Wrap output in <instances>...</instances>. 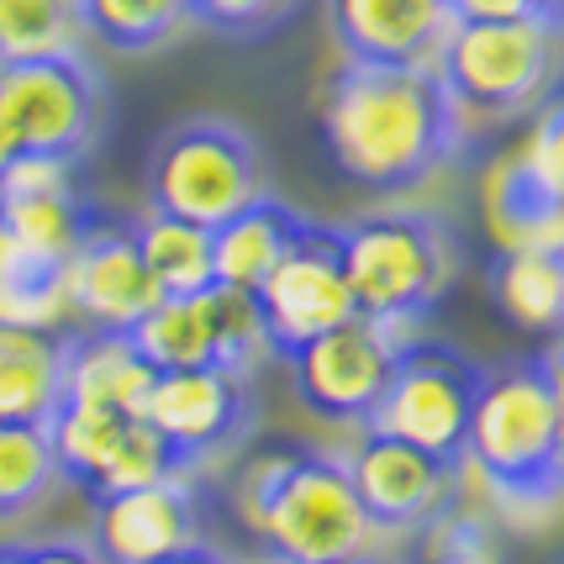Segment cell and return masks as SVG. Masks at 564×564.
I'll return each mask as SVG.
<instances>
[{"label":"cell","mask_w":564,"mask_h":564,"mask_svg":"<svg viewBox=\"0 0 564 564\" xmlns=\"http://www.w3.org/2000/svg\"><path fill=\"white\" fill-rule=\"evenodd\" d=\"M322 148L375 196H406L469 148V122L433 64H354L322 85Z\"/></svg>","instance_id":"obj_1"},{"label":"cell","mask_w":564,"mask_h":564,"mask_svg":"<svg viewBox=\"0 0 564 564\" xmlns=\"http://www.w3.org/2000/svg\"><path fill=\"white\" fill-rule=\"evenodd\" d=\"M465 465L507 512L539 517L564 501V406L543 354L486 365L465 433Z\"/></svg>","instance_id":"obj_2"},{"label":"cell","mask_w":564,"mask_h":564,"mask_svg":"<svg viewBox=\"0 0 564 564\" xmlns=\"http://www.w3.org/2000/svg\"><path fill=\"white\" fill-rule=\"evenodd\" d=\"M243 517L280 564H344L375 533L348 465L327 448L264 454L243 480Z\"/></svg>","instance_id":"obj_3"},{"label":"cell","mask_w":564,"mask_h":564,"mask_svg":"<svg viewBox=\"0 0 564 564\" xmlns=\"http://www.w3.org/2000/svg\"><path fill=\"white\" fill-rule=\"evenodd\" d=\"M344 243V280L354 295V317L386 327L391 338H417V327L433 317L454 274L459 248L454 232L433 212H369V217L338 227Z\"/></svg>","instance_id":"obj_4"},{"label":"cell","mask_w":564,"mask_h":564,"mask_svg":"<svg viewBox=\"0 0 564 564\" xmlns=\"http://www.w3.org/2000/svg\"><path fill=\"white\" fill-rule=\"evenodd\" d=\"M564 32L539 22H454L443 26L433 69L465 122H507L554 85Z\"/></svg>","instance_id":"obj_5"},{"label":"cell","mask_w":564,"mask_h":564,"mask_svg":"<svg viewBox=\"0 0 564 564\" xmlns=\"http://www.w3.org/2000/svg\"><path fill=\"white\" fill-rule=\"evenodd\" d=\"M253 196H264V153L243 127L221 117L180 122L148 159V212L196 221L206 232Z\"/></svg>","instance_id":"obj_6"},{"label":"cell","mask_w":564,"mask_h":564,"mask_svg":"<svg viewBox=\"0 0 564 564\" xmlns=\"http://www.w3.org/2000/svg\"><path fill=\"white\" fill-rule=\"evenodd\" d=\"M486 365L469 359L448 344H427V338H406L391 359V380L375 401V412L365 417V427L375 433H391L465 465V433H469V412H475V395H480Z\"/></svg>","instance_id":"obj_7"},{"label":"cell","mask_w":564,"mask_h":564,"mask_svg":"<svg viewBox=\"0 0 564 564\" xmlns=\"http://www.w3.org/2000/svg\"><path fill=\"white\" fill-rule=\"evenodd\" d=\"M100 79L79 53L0 64V132L11 153L85 159L100 132Z\"/></svg>","instance_id":"obj_8"},{"label":"cell","mask_w":564,"mask_h":564,"mask_svg":"<svg viewBox=\"0 0 564 564\" xmlns=\"http://www.w3.org/2000/svg\"><path fill=\"white\" fill-rule=\"evenodd\" d=\"M248 295H253L264 354H274V359H291L301 344L354 322L338 227H322V221L306 217V227L291 238V248L274 259V270Z\"/></svg>","instance_id":"obj_9"},{"label":"cell","mask_w":564,"mask_h":564,"mask_svg":"<svg viewBox=\"0 0 564 564\" xmlns=\"http://www.w3.org/2000/svg\"><path fill=\"white\" fill-rule=\"evenodd\" d=\"M138 417L170 443L174 459L191 475L196 465L227 454L253 427V386H248V375L221 365L159 369Z\"/></svg>","instance_id":"obj_10"},{"label":"cell","mask_w":564,"mask_h":564,"mask_svg":"<svg viewBox=\"0 0 564 564\" xmlns=\"http://www.w3.org/2000/svg\"><path fill=\"white\" fill-rule=\"evenodd\" d=\"M406 338H391L386 327L354 317L333 333H322L312 344H301L285 359L291 365L295 401L312 412L317 422L333 427H365V417L375 412V401L391 380V359Z\"/></svg>","instance_id":"obj_11"},{"label":"cell","mask_w":564,"mask_h":564,"mask_svg":"<svg viewBox=\"0 0 564 564\" xmlns=\"http://www.w3.org/2000/svg\"><path fill=\"white\" fill-rule=\"evenodd\" d=\"M354 496L365 507L369 528L375 533H406V528H427L433 517L448 507L459 469L454 459H438L417 443L391 438V433H375L365 427L354 454L344 459Z\"/></svg>","instance_id":"obj_12"},{"label":"cell","mask_w":564,"mask_h":564,"mask_svg":"<svg viewBox=\"0 0 564 564\" xmlns=\"http://www.w3.org/2000/svg\"><path fill=\"white\" fill-rule=\"evenodd\" d=\"M64 285H69V317L100 333H132L138 317L159 301V285L138 253L132 227H117L106 217L90 221V232L69 253Z\"/></svg>","instance_id":"obj_13"},{"label":"cell","mask_w":564,"mask_h":564,"mask_svg":"<svg viewBox=\"0 0 564 564\" xmlns=\"http://www.w3.org/2000/svg\"><path fill=\"white\" fill-rule=\"evenodd\" d=\"M196 539H200V512L185 475H170V480H153V486L96 501L90 549H96L100 564H153Z\"/></svg>","instance_id":"obj_14"},{"label":"cell","mask_w":564,"mask_h":564,"mask_svg":"<svg viewBox=\"0 0 564 564\" xmlns=\"http://www.w3.org/2000/svg\"><path fill=\"white\" fill-rule=\"evenodd\" d=\"M338 48L354 64H433L448 26L443 0H327Z\"/></svg>","instance_id":"obj_15"},{"label":"cell","mask_w":564,"mask_h":564,"mask_svg":"<svg viewBox=\"0 0 564 564\" xmlns=\"http://www.w3.org/2000/svg\"><path fill=\"white\" fill-rule=\"evenodd\" d=\"M64 354L69 333L0 322V422H37L64 406Z\"/></svg>","instance_id":"obj_16"},{"label":"cell","mask_w":564,"mask_h":564,"mask_svg":"<svg viewBox=\"0 0 564 564\" xmlns=\"http://www.w3.org/2000/svg\"><path fill=\"white\" fill-rule=\"evenodd\" d=\"M159 369L148 365L138 344L127 333H69V354H64V401H96V406H117V412H143V395Z\"/></svg>","instance_id":"obj_17"},{"label":"cell","mask_w":564,"mask_h":564,"mask_svg":"<svg viewBox=\"0 0 564 564\" xmlns=\"http://www.w3.org/2000/svg\"><path fill=\"white\" fill-rule=\"evenodd\" d=\"M301 227H306V217L295 206H285L280 196H253L243 212L217 221L212 227V270H217V285L253 291L274 270V259L291 248V238Z\"/></svg>","instance_id":"obj_18"},{"label":"cell","mask_w":564,"mask_h":564,"mask_svg":"<svg viewBox=\"0 0 564 564\" xmlns=\"http://www.w3.org/2000/svg\"><path fill=\"white\" fill-rule=\"evenodd\" d=\"M491 301L522 333L564 338V243L554 248H496Z\"/></svg>","instance_id":"obj_19"},{"label":"cell","mask_w":564,"mask_h":564,"mask_svg":"<svg viewBox=\"0 0 564 564\" xmlns=\"http://www.w3.org/2000/svg\"><path fill=\"white\" fill-rule=\"evenodd\" d=\"M138 354L153 369H200L221 365V333H217V285L196 295H159L138 327L127 333ZM227 369V365H221Z\"/></svg>","instance_id":"obj_20"},{"label":"cell","mask_w":564,"mask_h":564,"mask_svg":"<svg viewBox=\"0 0 564 564\" xmlns=\"http://www.w3.org/2000/svg\"><path fill=\"white\" fill-rule=\"evenodd\" d=\"M491 232L501 248H554L564 243V196H554L522 159H507L491 174Z\"/></svg>","instance_id":"obj_21"},{"label":"cell","mask_w":564,"mask_h":564,"mask_svg":"<svg viewBox=\"0 0 564 564\" xmlns=\"http://www.w3.org/2000/svg\"><path fill=\"white\" fill-rule=\"evenodd\" d=\"M132 238H138V253H143L159 295H196V291H212V285H217V270H212V232H206V227L164 217V212H148V217L132 221Z\"/></svg>","instance_id":"obj_22"},{"label":"cell","mask_w":564,"mask_h":564,"mask_svg":"<svg viewBox=\"0 0 564 564\" xmlns=\"http://www.w3.org/2000/svg\"><path fill=\"white\" fill-rule=\"evenodd\" d=\"M69 317V285L64 264L48 253H32L0 227V322L17 327H64Z\"/></svg>","instance_id":"obj_23"},{"label":"cell","mask_w":564,"mask_h":564,"mask_svg":"<svg viewBox=\"0 0 564 564\" xmlns=\"http://www.w3.org/2000/svg\"><path fill=\"white\" fill-rule=\"evenodd\" d=\"M138 412H117V406H96V401H64L48 417V443L58 459V480H69L90 496L100 480V469L111 459L117 438L127 433V422Z\"/></svg>","instance_id":"obj_24"},{"label":"cell","mask_w":564,"mask_h":564,"mask_svg":"<svg viewBox=\"0 0 564 564\" xmlns=\"http://www.w3.org/2000/svg\"><path fill=\"white\" fill-rule=\"evenodd\" d=\"M79 22L111 53H153L191 26V0H79Z\"/></svg>","instance_id":"obj_25"},{"label":"cell","mask_w":564,"mask_h":564,"mask_svg":"<svg viewBox=\"0 0 564 564\" xmlns=\"http://www.w3.org/2000/svg\"><path fill=\"white\" fill-rule=\"evenodd\" d=\"M96 212L79 200V191H48V196H6L0 206V227L26 243L32 253H48L58 264H69L79 238L90 232Z\"/></svg>","instance_id":"obj_26"},{"label":"cell","mask_w":564,"mask_h":564,"mask_svg":"<svg viewBox=\"0 0 564 564\" xmlns=\"http://www.w3.org/2000/svg\"><path fill=\"white\" fill-rule=\"evenodd\" d=\"M58 480L48 427L37 422H0V522L26 517Z\"/></svg>","instance_id":"obj_27"},{"label":"cell","mask_w":564,"mask_h":564,"mask_svg":"<svg viewBox=\"0 0 564 564\" xmlns=\"http://www.w3.org/2000/svg\"><path fill=\"white\" fill-rule=\"evenodd\" d=\"M79 0H0V64L79 53Z\"/></svg>","instance_id":"obj_28"},{"label":"cell","mask_w":564,"mask_h":564,"mask_svg":"<svg viewBox=\"0 0 564 564\" xmlns=\"http://www.w3.org/2000/svg\"><path fill=\"white\" fill-rule=\"evenodd\" d=\"M170 475H185V465L174 459V448L159 438L143 417H132V422H127V433L117 438V448H111L106 469H100L90 501H100V496H117V491H138V486L170 480Z\"/></svg>","instance_id":"obj_29"},{"label":"cell","mask_w":564,"mask_h":564,"mask_svg":"<svg viewBox=\"0 0 564 564\" xmlns=\"http://www.w3.org/2000/svg\"><path fill=\"white\" fill-rule=\"evenodd\" d=\"M417 564H501L496 560V539L480 517L448 512L443 507L433 522H427V549H422Z\"/></svg>","instance_id":"obj_30"},{"label":"cell","mask_w":564,"mask_h":564,"mask_svg":"<svg viewBox=\"0 0 564 564\" xmlns=\"http://www.w3.org/2000/svg\"><path fill=\"white\" fill-rule=\"evenodd\" d=\"M295 6H301V0H191V22L212 26V32H221V37L248 43V37L274 32Z\"/></svg>","instance_id":"obj_31"},{"label":"cell","mask_w":564,"mask_h":564,"mask_svg":"<svg viewBox=\"0 0 564 564\" xmlns=\"http://www.w3.org/2000/svg\"><path fill=\"white\" fill-rule=\"evenodd\" d=\"M517 159L539 174L554 196H564V96H554L549 106H543L539 127H533L528 143L517 148Z\"/></svg>","instance_id":"obj_32"},{"label":"cell","mask_w":564,"mask_h":564,"mask_svg":"<svg viewBox=\"0 0 564 564\" xmlns=\"http://www.w3.org/2000/svg\"><path fill=\"white\" fill-rule=\"evenodd\" d=\"M454 22H539L564 32V0H448Z\"/></svg>","instance_id":"obj_33"},{"label":"cell","mask_w":564,"mask_h":564,"mask_svg":"<svg viewBox=\"0 0 564 564\" xmlns=\"http://www.w3.org/2000/svg\"><path fill=\"white\" fill-rule=\"evenodd\" d=\"M11 564H100L96 549L79 539H37V543H11Z\"/></svg>","instance_id":"obj_34"},{"label":"cell","mask_w":564,"mask_h":564,"mask_svg":"<svg viewBox=\"0 0 564 564\" xmlns=\"http://www.w3.org/2000/svg\"><path fill=\"white\" fill-rule=\"evenodd\" d=\"M153 564H232L221 549H212V543H185V549H174V554H164V560H153Z\"/></svg>","instance_id":"obj_35"},{"label":"cell","mask_w":564,"mask_h":564,"mask_svg":"<svg viewBox=\"0 0 564 564\" xmlns=\"http://www.w3.org/2000/svg\"><path fill=\"white\" fill-rule=\"evenodd\" d=\"M344 564H386V560H369V554H354V560H344Z\"/></svg>","instance_id":"obj_36"},{"label":"cell","mask_w":564,"mask_h":564,"mask_svg":"<svg viewBox=\"0 0 564 564\" xmlns=\"http://www.w3.org/2000/svg\"><path fill=\"white\" fill-rule=\"evenodd\" d=\"M6 159H11V148H6V132H0V164H6Z\"/></svg>","instance_id":"obj_37"},{"label":"cell","mask_w":564,"mask_h":564,"mask_svg":"<svg viewBox=\"0 0 564 564\" xmlns=\"http://www.w3.org/2000/svg\"><path fill=\"white\" fill-rule=\"evenodd\" d=\"M0 564H11V543H0Z\"/></svg>","instance_id":"obj_38"},{"label":"cell","mask_w":564,"mask_h":564,"mask_svg":"<svg viewBox=\"0 0 564 564\" xmlns=\"http://www.w3.org/2000/svg\"><path fill=\"white\" fill-rule=\"evenodd\" d=\"M0 206H6V196H0Z\"/></svg>","instance_id":"obj_39"},{"label":"cell","mask_w":564,"mask_h":564,"mask_svg":"<svg viewBox=\"0 0 564 564\" xmlns=\"http://www.w3.org/2000/svg\"><path fill=\"white\" fill-rule=\"evenodd\" d=\"M270 564H280V560H270Z\"/></svg>","instance_id":"obj_40"},{"label":"cell","mask_w":564,"mask_h":564,"mask_svg":"<svg viewBox=\"0 0 564 564\" xmlns=\"http://www.w3.org/2000/svg\"><path fill=\"white\" fill-rule=\"evenodd\" d=\"M443 6H448V0H443Z\"/></svg>","instance_id":"obj_41"},{"label":"cell","mask_w":564,"mask_h":564,"mask_svg":"<svg viewBox=\"0 0 564 564\" xmlns=\"http://www.w3.org/2000/svg\"><path fill=\"white\" fill-rule=\"evenodd\" d=\"M560 564H564V560H560Z\"/></svg>","instance_id":"obj_42"}]
</instances>
